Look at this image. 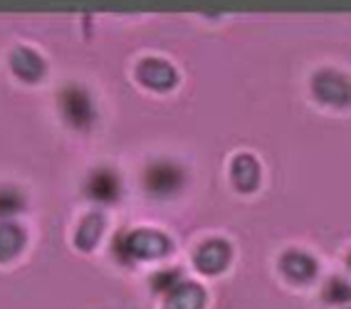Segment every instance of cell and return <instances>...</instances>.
Returning a JSON list of instances; mask_svg holds the SVG:
<instances>
[{
  "instance_id": "17",
  "label": "cell",
  "mask_w": 351,
  "mask_h": 309,
  "mask_svg": "<svg viewBox=\"0 0 351 309\" xmlns=\"http://www.w3.org/2000/svg\"><path fill=\"white\" fill-rule=\"evenodd\" d=\"M114 258L119 260L121 265H132L134 258H132V250H129V233L121 230L117 238H114Z\"/></svg>"
},
{
  "instance_id": "8",
  "label": "cell",
  "mask_w": 351,
  "mask_h": 309,
  "mask_svg": "<svg viewBox=\"0 0 351 309\" xmlns=\"http://www.w3.org/2000/svg\"><path fill=\"white\" fill-rule=\"evenodd\" d=\"M121 193V181L112 169H95L87 178V196L99 203H114Z\"/></svg>"
},
{
  "instance_id": "14",
  "label": "cell",
  "mask_w": 351,
  "mask_h": 309,
  "mask_svg": "<svg viewBox=\"0 0 351 309\" xmlns=\"http://www.w3.org/2000/svg\"><path fill=\"white\" fill-rule=\"evenodd\" d=\"M324 302L329 304H346L351 302V284L344 277H332L324 284Z\"/></svg>"
},
{
  "instance_id": "11",
  "label": "cell",
  "mask_w": 351,
  "mask_h": 309,
  "mask_svg": "<svg viewBox=\"0 0 351 309\" xmlns=\"http://www.w3.org/2000/svg\"><path fill=\"white\" fill-rule=\"evenodd\" d=\"M230 176H232V183H235L240 190H245V193L255 190L257 186H260V164H257V158L250 156V153L235 156Z\"/></svg>"
},
{
  "instance_id": "6",
  "label": "cell",
  "mask_w": 351,
  "mask_h": 309,
  "mask_svg": "<svg viewBox=\"0 0 351 309\" xmlns=\"http://www.w3.org/2000/svg\"><path fill=\"white\" fill-rule=\"evenodd\" d=\"M232 258V247L228 245L226 240H208V243H203L198 250H195V267L203 272V275H218V272H223L228 267V262H230Z\"/></svg>"
},
{
  "instance_id": "10",
  "label": "cell",
  "mask_w": 351,
  "mask_h": 309,
  "mask_svg": "<svg viewBox=\"0 0 351 309\" xmlns=\"http://www.w3.org/2000/svg\"><path fill=\"white\" fill-rule=\"evenodd\" d=\"M206 290L198 282H181L166 297V309H203Z\"/></svg>"
},
{
  "instance_id": "12",
  "label": "cell",
  "mask_w": 351,
  "mask_h": 309,
  "mask_svg": "<svg viewBox=\"0 0 351 309\" xmlns=\"http://www.w3.org/2000/svg\"><path fill=\"white\" fill-rule=\"evenodd\" d=\"M25 245V233L15 223H0V262L15 258Z\"/></svg>"
},
{
  "instance_id": "7",
  "label": "cell",
  "mask_w": 351,
  "mask_h": 309,
  "mask_svg": "<svg viewBox=\"0 0 351 309\" xmlns=\"http://www.w3.org/2000/svg\"><path fill=\"white\" fill-rule=\"evenodd\" d=\"M280 270H282L285 277H289L292 282H312L317 277V272H319V265H317V260L312 255L302 253V250H289L280 258Z\"/></svg>"
},
{
  "instance_id": "16",
  "label": "cell",
  "mask_w": 351,
  "mask_h": 309,
  "mask_svg": "<svg viewBox=\"0 0 351 309\" xmlns=\"http://www.w3.org/2000/svg\"><path fill=\"white\" fill-rule=\"evenodd\" d=\"M183 280H181V270H158L154 277H151V287L156 292H166L169 295L171 290H176L178 284H181Z\"/></svg>"
},
{
  "instance_id": "18",
  "label": "cell",
  "mask_w": 351,
  "mask_h": 309,
  "mask_svg": "<svg viewBox=\"0 0 351 309\" xmlns=\"http://www.w3.org/2000/svg\"><path fill=\"white\" fill-rule=\"evenodd\" d=\"M346 265H349V270H351V255H349V260H346Z\"/></svg>"
},
{
  "instance_id": "1",
  "label": "cell",
  "mask_w": 351,
  "mask_h": 309,
  "mask_svg": "<svg viewBox=\"0 0 351 309\" xmlns=\"http://www.w3.org/2000/svg\"><path fill=\"white\" fill-rule=\"evenodd\" d=\"M60 112H62L64 121H67L69 127L80 129V132L92 127L97 116L95 101H92L87 89L80 87V84L62 87V92H60Z\"/></svg>"
},
{
  "instance_id": "3",
  "label": "cell",
  "mask_w": 351,
  "mask_h": 309,
  "mask_svg": "<svg viewBox=\"0 0 351 309\" xmlns=\"http://www.w3.org/2000/svg\"><path fill=\"white\" fill-rule=\"evenodd\" d=\"M312 95L329 107H346L351 104V79L337 70H319L312 77Z\"/></svg>"
},
{
  "instance_id": "2",
  "label": "cell",
  "mask_w": 351,
  "mask_h": 309,
  "mask_svg": "<svg viewBox=\"0 0 351 309\" xmlns=\"http://www.w3.org/2000/svg\"><path fill=\"white\" fill-rule=\"evenodd\" d=\"M183 186H186V171H183V166L169 161V158L154 161L144 173V188L154 198L176 196Z\"/></svg>"
},
{
  "instance_id": "13",
  "label": "cell",
  "mask_w": 351,
  "mask_h": 309,
  "mask_svg": "<svg viewBox=\"0 0 351 309\" xmlns=\"http://www.w3.org/2000/svg\"><path fill=\"white\" fill-rule=\"evenodd\" d=\"M101 230H104V218L99 213L84 215V221L80 223V230H77V247L92 250L97 245V240H99Z\"/></svg>"
},
{
  "instance_id": "15",
  "label": "cell",
  "mask_w": 351,
  "mask_h": 309,
  "mask_svg": "<svg viewBox=\"0 0 351 309\" xmlns=\"http://www.w3.org/2000/svg\"><path fill=\"white\" fill-rule=\"evenodd\" d=\"M23 208H25V198H23V193H20L18 188L3 186V188H0V218H3V215L20 213Z\"/></svg>"
},
{
  "instance_id": "9",
  "label": "cell",
  "mask_w": 351,
  "mask_h": 309,
  "mask_svg": "<svg viewBox=\"0 0 351 309\" xmlns=\"http://www.w3.org/2000/svg\"><path fill=\"white\" fill-rule=\"evenodd\" d=\"M10 67L23 82H38L45 75V60L35 50L23 47V45L10 52Z\"/></svg>"
},
{
  "instance_id": "4",
  "label": "cell",
  "mask_w": 351,
  "mask_h": 309,
  "mask_svg": "<svg viewBox=\"0 0 351 309\" xmlns=\"http://www.w3.org/2000/svg\"><path fill=\"white\" fill-rule=\"evenodd\" d=\"M129 250L134 260H156L171 253V240L158 230H134L129 233Z\"/></svg>"
},
{
  "instance_id": "5",
  "label": "cell",
  "mask_w": 351,
  "mask_h": 309,
  "mask_svg": "<svg viewBox=\"0 0 351 309\" xmlns=\"http://www.w3.org/2000/svg\"><path fill=\"white\" fill-rule=\"evenodd\" d=\"M136 77L138 82L146 84L151 89H171L176 82H178V75H176V67L169 64L166 60H158V57H146L141 60L136 67Z\"/></svg>"
}]
</instances>
